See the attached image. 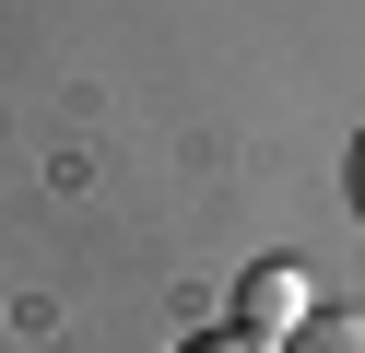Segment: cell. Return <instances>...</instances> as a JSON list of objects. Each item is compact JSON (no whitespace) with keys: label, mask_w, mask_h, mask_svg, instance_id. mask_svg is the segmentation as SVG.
Returning <instances> with one entry per match:
<instances>
[{"label":"cell","mask_w":365,"mask_h":353,"mask_svg":"<svg viewBox=\"0 0 365 353\" xmlns=\"http://www.w3.org/2000/svg\"><path fill=\"white\" fill-rule=\"evenodd\" d=\"M341 188H354V212H365V130H354V165H341Z\"/></svg>","instance_id":"277c9868"},{"label":"cell","mask_w":365,"mask_h":353,"mask_svg":"<svg viewBox=\"0 0 365 353\" xmlns=\"http://www.w3.org/2000/svg\"><path fill=\"white\" fill-rule=\"evenodd\" d=\"M283 353H365V306H318V318L294 329Z\"/></svg>","instance_id":"7a4b0ae2"},{"label":"cell","mask_w":365,"mask_h":353,"mask_svg":"<svg viewBox=\"0 0 365 353\" xmlns=\"http://www.w3.org/2000/svg\"><path fill=\"white\" fill-rule=\"evenodd\" d=\"M307 318H318L307 271H294V259H247V282H236V329H259V342H294Z\"/></svg>","instance_id":"6da1fadb"},{"label":"cell","mask_w":365,"mask_h":353,"mask_svg":"<svg viewBox=\"0 0 365 353\" xmlns=\"http://www.w3.org/2000/svg\"><path fill=\"white\" fill-rule=\"evenodd\" d=\"M177 353H283V342H259V329H236V318H224V329H189Z\"/></svg>","instance_id":"3957f363"}]
</instances>
